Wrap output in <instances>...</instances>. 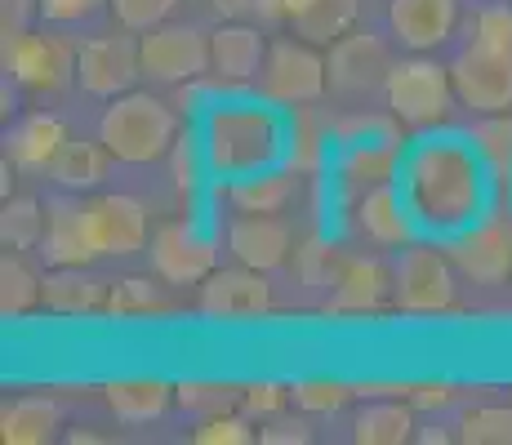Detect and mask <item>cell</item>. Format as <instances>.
Returning <instances> with one entry per match:
<instances>
[{
    "mask_svg": "<svg viewBox=\"0 0 512 445\" xmlns=\"http://www.w3.org/2000/svg\"><path fill=\"white\" fill-rule=\"evenodd\" d=\"M63 428V410L54 397H14L0 410V441L5 445H45Z\"/></svg>",
    "mask_w": 512,
    "mask_h": 445,
    "instance_id": "26",
    "label": "cell"
},
{
    "mask_svg": "<svg viewBox=\"0 0 512 445\" xmlns=\"http://www.w3.org/2000/svg\"><path fill=\"white\" fill-rule=\"evenodd\" d=\"M143 76L152 85H187L196 76H210V32L179 23H161L139 36Z\"/></svg>",
    "mask_w": 512,
    "mask_h": 445,
    "instance_id": "8",
    "label": "cell"
},
{
    "mask_svg": "<svg viewBox=\"0 0 512 445\" xmlns=\"http://www.w3.org/2000/svg\"><path fill=\"white\" fill-rule=\"evenodd\" d=\"M259 432L250 428V414H236V410H223V414H210L201 419V428L192 432L196 445H250Z\"/></svg>",
    "mask_w": 512,
    "mask_h": 445,
    "instance_id": "43",
    "label": "cell"
},
{
    "mask_svg": "<svg viewBox=\"0 0 512 445\" xmlns=\"http://www.w3.org/2000/svg\"><path fill=\"white\" fill-rule=\"evenodd\" d=\"M459 0H388V27L401 49L410 54H432L455 36L459 27Z\"/></svg>",
    "mask_w": 512,
    "mask_h": 445,
    "instance_id": "19",
    "label": "cell"
},
{
    "mask_svg": "<svg viewBox=\"0 0 512 445\" xmlns=\"http://www.w3.org/2000/svg\"><path fill=\"white\" fill-rule=\"evenodd\" d=\"M406 383H361V388H357V397L361 401H366V397H406Z\"/></svg>",
    "mask_w": 512,
    "mask_h": 445,
    "instance_id": "51",
    "label": "cell"
},
{
    "mask_svg": "<svg viewBox=\"0 0 512 445\" xmlns=\"http://www.w3.org/2000/svg\"><path fill=\"white\" fill-rule=\"evenodd\" d=\"M174 405H183L187 414H201V419H210V414H223V410H232V405H241V392L228 388V383L187 379V383L174 388Z\"/></svg>",
    "mask_w": 512,
    "mask_h": 445,
    "instance_id": "38",
    "label": "cell"
},
{
    "mask_svg": "<svg viewBox=\"0 0 512 445\" xmlns=\"http://www.w3.org/2000/svg\"><path fill=\"white\" fill-rule=\"evenodd\" d=\"M116 156L107 152V143L98 138V143H85V138H67V147L54 156V165H49V178H54L63 192H94L98 183L107 178Z\"/></svg>",
    "mask_w": 512,
    "mask_h": 445,
    "instance_id": "28",
    "label": "cell"
},
{
    "mask_svg": "<svg viewBox=\"0 0 512 445\" xmlns=\"http://www.w3.org/2000/svg\"><path fill=\"white\" fill-rule=\"evenodd\" d=\"M41 18V0H0V54H9Z\"/></svg>",
    "mask_w": 512,
    "mask_h": 445,
    "instance_id": "44",
    "label": "cell"
},
{
    "mask_svg": "<svg viewBox=\"0 0 512 445\" xmlns=\"http://www.w3.org/2000/svg\"><path fill=\"white\" fill-rule=\"evenodd\" d=\"M459 437L468 445H512V405H472L459 414Z\"/></svg>",
    "mask_w": 512,
    "mask_h": 445,
    "instance_id": "37",
    "label": "cell"
},
{
    "mask_svg": "<svg viewBox=\"0 0 512 445\" xmlns=\"http://www.w3.org/2000/svg\"><path fill=\"white\" fill-rule=\"evenodd\" d=\"M392 299V267L379 254H348L326 294V312L334 316H366Z\"/></svg>",
    "mask_w": 512,
    "mask_h": 445,
    "instance_id": "18",
    "label": "cell"
},
{
    "mask_svg": "<svg viewBox=\"0 0 512 445\" xmlns=\"http://www.w3.org/2000/svg\"><path fill=\"white\" fill-rule=\"evenodd\" d=\"M107 0H41V18L49 27H81L103 9Z\"/></svg>",
    "mask_w": 512,
    "mask_h": 445,
    "instance_id": "46",
    "label": "cell"
},
{
    "mask_svg": "<svg viewBox=\"0 0 512 445\" xmlns=\"http://www.w3.org/2000/svg\"><path fill=\"white\" fill-rule=\"evenodd\" d=\"M90 214V232L103 259H130V254L147 250L152 232H147V205L130 192H103L85 201Z\"/></svg>",
    "mask_w": 512,
    "mask_h": 445,
    "instance_id": "15",
    "label": "cell"
},
{
    "mask_svg": "<svg viewBox=\"0 0 512 445\" xmlns=\"http://www.w3.org/2000/svg\"><path fill=\"white\" fill-rule=\"evenodd\" d=\"M152 267L165 285H201L219 267V250L192 219H170L152 232L147 241Z\"/></svg>",
    "mask_w": 512,
    "mask_h": 445,
    "instance_id": "12",
    "label": "cell"
},
{
    "mask_svg": "<svg viewBox=\"0 0 512 445\" xmlns=\"http://www.w3.org/2000/svg\"><path fill=\"white\" fill-rule=\"evenodd\" d=\"M343 259L348 254L339 250V245H330L326 236H317V241H308L299 250V281L308 285V290H330L334 285V276H339V267H343Z\"/></svg>",
    "mask_w": 512,
    "mask_h": 445,
    "instance_id": "39",
    "label": "cell"
},
{
    "mask_svg": "<svg viewBox=\"0 0 512 445\" xmlns=\"http://www.w3.org/2000/svg\"><path fill=\"white\" fill-rule=\"evenodd\" d=\"M326 67H330V94H339L343 103H361L374 89L388 85L392 58H388V45L374 32H357L352 27L348 36H339L330 45Z\"/></svg>",
    "mask_w": 512,
    "mask_h": 445,
    "instance_id": "10",
    "label": "cell"
},
{
    "mask_svg": "<svg viewBox=\"0 0 512 445\" xmlns=\"http://www.w3.org/2000/svg\"><path fill=\"white\" fill-rule=\"evenodd\" d=\"M45 223H49V210H41L36 196H5L0 241H5V250H41Z\"/></svg>",
    "mask_w": 512,
    "mask_h": 445,
    "instance_id": "33",
    "label": "cell"
},
{
    "mask_svg": "<svg viewBox=\"0 0 512 445\" xmlns=\"http://www.w3.org/2000/svg\"><path fill=\"white\" fill-rule=\"evenodd\" d=\"M196 312L210 321H250L272 312V281L259 267H214L196 290Z\"/></svg>",
    "mask_w": 512,
    "mask_h": 445,
    "instance_id": "11",
    "label": "cell"
},
{
    "mask_svg": "<svg viewBox=\"0 0 512 445\" xmlns=\"http://www.w3.org/2000/svg\"><path fill=\"white\" fill-rule=\"evenodd\" d=\"M165 308H170V294L152 276H121V281H112V294H107L112 316H152Z\"/></svg>",
    "mask_w": 512,
    "mask_h": 445,
    "instance_id": "36",
    "label": "cell"
},
{
    "mask_svg": "<svg viewBox=\"0 0 512 445\" xmlns=\"http://www.w3.org/2000/svg\"><path fill=\"white\" fill-rule=\"evenodd\" d=\"M401 138H383V143H357V147H339V161H334V192L343 205H352L361 192L379 183H392L401 174Z\"/></svg>",
    "mask_w": 512,
    "mask_h": 445,
    "instance_id": "20",
    "label": "cell"
},
{
    "mask_svg": "<svg viewBox=\"0 0 512 445\" xmlns=\"http://www.w3.org/2000/svg\"><path fill=\"white\" fill-rule=\"evenodd\" d=\"M334 147V134H330V116L317 112L312 103L303 107H290V170L294 174H317L326 165Z\"/></svg>",
    "mask_w": 512,
    "mask_h": 445,
    "instance_id": "30",
    "label": "cell"
},
{
    "mask_svg": "<svg viewBox=\"0 0 512 445\" xmlns=\"http://www.w3.org/2000/svg\"><path fill=\"white\" fill-rule=\"evenodd\" d=\"M223 245H228L236 263L277 272L294 250V227L281 214H232L228 227H223Z\"/></svg>",
    "mask_w": 512,
    "mask_h": 445,
    "instance_id": "17",
    "label": "cell"
},
{
    "mask_svg": "<svg viewBox=\"0 0 512 445\" xmlns=\"http://www.w3.org/2000/svg\"><path fill=\"white\" fill-rule=\"evenodd\" d=\"M268 36L250 23H219L210 32V72L223 85H250L259 81L263 58H268Z\"/></svg>",
    "mask_w": 512,
    "mask_h": 445,
    "instance_id": "22",
    "label": "cell"
},
{
    "mask_svg": "<svg viewBox=\"0 0 512 445\" xmlns=\"http://www.w3.org/2000/svg\"><path fill=\"white\" fill-rule=\"evenodd\" d=\"M392 303L410 316H437L459 303V267L450 250L410 241L392 263Z\"/></svg>",
    "mask_w": 512,
    "mask_h": 445,
    "instance_id": "5",
    "label": "cell"
},
{
    "mask_svg": "<svg viewBox=\"0 0 512 445\" xmlns=\"http://www.w3.org/2000/svg\"><path fill=\"white\" fill-rule=\"evenodd\" d=\"M468 41L512 49V0H486L468 18Z\"/></svg>",
    "mask_w": 512,
    "mask_h": 445,
    "instance_id": "40",
    "label": "cell"
},
{
    "mask_svg": "<svg viewBox=\"0 0 512 445\" xmlns=\"http://www.w3.org/2000/svg\"><path fill=\"white\" fill-rule=\"evenodd\" d=\"M205 5L219 9V14H223V9H241V5H254V0H205Z\"/></svg>",
    "mask_w": 512,
    "mask_h": 445,
    "instance_id": "52",
    "label": "cell"
},
{
    "mask_svg": "<svg viewBox=\"0 0 512 445\" xmlns=\"http://www.w3.org/2000/svg\"><path fill=\"white\" fill-rule=\"evenodd\" d=\"M406 401L415 405V410H446V405L459 401V388L455 383H415V388L406 392Z\"/></svg>",
    "mask_w": 512,
    "mask_h": 445,
    "instance_id": "49",
    "label": "cell"
},
{
    "mask_svg": "<svg viewBox=\"0 0 512 445\" xmlns=\"http://www.w3.org/2000/svg\"><path fill=\"white\" fill-rule=\"evenodd\" d=\"M67 441H72V445H94V441H103V437H98V432H67Z\"/></svg>",
    "mask_w": 512,
    "mask_h": 445,
    "instance_id": "54",
    "label": "cell"
},
{
    "mask_svg": "<svg viewBox=\"0 0 512 445\" xmlns=\"http://www.w3.org/2000/svg\"><path fill=\"white\" fill-rule=\"evenodd\" d=\"M450 437H455V432H441V428L437 432H432V428L419 432V441H428V445H441V441H450Z\"/></svg>",
    "mask_w": 512,
    "mask_h": 445,
    "instance_id": "53",
    "label": "cell"
},
{
    "mask_svg": "<svg viewBox=\"0 0 512 445\" xmlns=\"http://www.w3.org/2000/svg\"><path fill=\"white\" fill-rule=\"evenodd\" d=\"M67 125L49 112H32L5 134V156L18 165V174H49L54 156L67 147Z\"/></svg>",
    "mask_w": 512,
    "mask_h": 445,
    "instance_id": "23",
    "label": "cell"
},
{
    "mask_svg": "<svg viewBox=\"0 0 512 445\" xmlns=\"http://www.w3.org/2000/svg\"><path fill=\"white\" fill-rule=\"evenodd\" d=\"M259 94L277 107H303V103H321L330 89V67L321 45L303 41V36H277L268 45V58H263V72H259Z\"/></svg>",
    "mask_w": 512,
    "mask_h": 445,
    "instance_id": "6",
    "label": "cell"
},
{
    "mask_svg": "<svg viewBox=\"0 0 512 445\" xmlns=\"http://www.w3.org/2000/svg\"><path fill=\"white\" fill-rule=\"evenodd\" d=\"M415 437V405H401L397 397H366V405L352 414L357 445H406Z\"/></svg>",
    "mask_w": 512,
    "mask_h": 445,
    "instance_id": "27",
    "label": "cell"
},
{
    "mask_svg": "<svg viewBox=\"0 0 512 445\" xmlns=\"http://www.w3.org/2000/svg\"><path fill=\"white\" fill-rule=\"evenodd\" d=\"M299 192V174L294 170H259V174H241L228 178L223 201L232 205V214H281L285 205Z\"/></svg>",
    "mask_w": 512,
    "mask_h": 445,
    "instance_id": "25",
    "label": "cell"
},
{
    "mask_svg": "<svg viewBox=\"0 0 512 445\" xmlns=\"http://www.w3.org/2000/svg\"><path fill=\"white\" fill-rule=\"evenodd\" d=\"M170 156H174V183H179L183 192H192V187L201 183V178H196V174H201V170H210V165H205V152H201V138H192V134L179 138Z\"/></svg>",
    "mask_w": 512,
    "mask_h": 445,
    "instance_id": "47",
    "label": "cell"
},
{
    "mask_svg": "<svg viewBox=\"0 0 512 445\" xmlns=\"http://www.w3.org/2000/svg\"><path fill=\"white\" fill-rule=\"evenodd\" d=\"M76 58H81V45L63 41L54 32H27L9 54H0V63L23 89L54 94V89H63L76 76Z\"/></svg>",
    "mask_w": 512,
    "mask_h": 445,
    "instance_id": "13",
    "label": "cell"
},
{
    "mask_svg": "<svg viewBox=\"0 0 512 445\" xmlns=\"http://www.w3.org/2000/svg\"><path fill=\"white\" fill-rule=\"evenodd\" d=\"M406 205L415 214L419 232L428 236H459L477 219L490 214L495 174L481 161L477 143L468 134H428L406 147L397 174Z\"/></svg>",
    "mask_w": 512,
    "mask_h": 445,
    "instance_id": "1",
    "label": "cell"
},
{
    "mask_svg": "<svg viewBox=\"0 0 512 445\" xmlns=\"http://www.w3.org/2000/svg\"><path fill=\"white\" fill-rule=\"evenodd\" d=\"M183 0H107V9L116 14V23L125 32H152V27L170 23V14Z\"/></svg>",
    "mask_w": 512,
    "mask_h": 445,
    "instance_id": "42",
    "label": "cell"
},
{
    "mask_svg": "<svg viewBox=\"0 0 512 445\" xmlns=\"http://www.w3.org/2000/svg\"><path fill=\"white\" fill-rule=\"evenodd\" d=\"M357 18H361V0H312L303 9V18L294 23V36L330 49L339 36H348L357 27Z\"/></svg>",
    "mask_w": 512,
    "mask_h": 445,
    "instance_id": "32",
    "label": "cell"
},
{
    "mask_svg": "<svg viewBox=\"0 0 512 445\" xmlns=\"http://www.w3.org/2000/svg\"><path fill=\"white\" fill-rule=\"evenodd\" d=\"M259 441H263V445H308V441H312V428H308V419L272 414V419H263Z\"/></svg>",
    "mask_w": 512,
    "mask_h": 445,
    "instance_id": "48",
    "label": "cell"
},
{
    "mask_svg": "<svg viewBox=\"0 0 512 445\" xmlns=\"http://www.w3.org/2000/svg\"><path fill=\"white\" fill-rule=\"evenodd\" d=\"M352 227H357V236L366 245H374V250L410 245L419 232V223H415V214H410L406 192H401L397 178L370 187V192H361L357 201H352Z\"/></svg>",
    "mask_w": 512,
    "mask_h": 445,
    "instance_id": "16",
    "label": "cell"
},
{
    "mask_svg": "<svg viewBox=\"0 0 512 445\" xmlns=\"http://www.w3.org/2000/svg\"><path fill=\"white\" fill-rule=\"evenodd\" d=\"M98 138L121 165H152L165 161L179 143V107L161 103L147 89H130V94L107 98V112L98 121Z\"/></svg>",
    "mask_w": 512,
    "mask_h": 445,
    "instance_id": "3",
    "label": "cell"
},
{
    "mask_svg": "<svg viewBox=\"0 0 512 445\" xmlns=\"http://www.w3.org/2000/svg\"><path fill=\"white\" fill-rule=\"evenodd\" d=\"M308 5H312V0H254V9H259L268 23H290V27L299 23Z\"/></svg>",
    "mask_w": 512,
    "mask_h": 445,
    "instance_id": "50",
    "label": "cell"
},
{
    "mask_svg": "<svg viewBox=\"0 0 512 445\" xmlns=\"http://www.w3.org/2000/svg\"><path fill=\"white\" fill-rule=\"evenodd\" d=\"M383 103L406 130H437L450 112H455V76L428 54H410L392 63L388 85H383Z\"/></svg>",
    "mask_w": 512,
    "mask_h": 445,
    "instance_id": "4",
    "label": "cell"
},
{
    "mask_svg": "<svg viewBox=\"0 0 512 445\" xmlns=\"http://www.w3.org/2000/svg\"><path fill=\"white\" fill-rule=\"evenodd\" d=\"M450 76H455L459 107H468L472 116L512 112V49L468 41L450 63Z\"/></svg>",
    "mask_w": 512,
    "mask_h": 445,
    "instance_id": "7",
    "label": "cell"
},
{
    "mask_svg": "<svg viewBox=\"0 0 512 445\" xmlns=\"http://www.w3.org/2000/svg\"><path fill=\"white\" fill-rule=\"evenodd\" d=\"M103 397H107V410H112L121 423L143 428V423L161 419V414L170 410L174 388L161 379H116V383H107Z\"/></svg>",
    "mask_w": 512,
    "mask_h": 445,
    "instance_id": "29",
    "label": "cell"
},
{
    "mask_svg": "<svg viewBox=\"0 0 512 445\" xmlns=\"http://www.w3.org/2000/svg\"><path fill=\"white\" fill-rule=\"evenodd\" d=\"M49 223H45V241H41V259L49 267H90L94 259H103L90 232V214L81 201L72 196H58L45 205Z\"/></svg>",
    "mask_w": 512,
    "mask_h": 445,
    "instance_id": "21",
    "label": "cell"
},
{
    "mask_svg": "<svg viewBox=\"0 0 512 445\" xmlns=\"http://www.w3.org/2000/svg\"><path fill=\"white\" fill-rule=\"evenodd\" d=\"M45 303V276L23 259V250H5L0 254V312L9 321L36 312Z\"/></svg>",
    "mask_w": 512,
    "mask_h": 445,
    "instance_id": "31",
    "label": "cell"
},
{
    "mask_svg": "<svg viewBox=\"0 0 512 445\" xmlns=\"http://www.w3.org/2000/svg\"><path fill=\"white\" fill-rule=\"evenodd\" d=\"M143 76V54L134 36H90L76 58V81L94 98L130 94Z\"/></svg>",
    "mask_w": 512,
    "mask_h": 445,
    "instance_id": "14",
    "label": "cell"
},
{
    "mask_svg": "<svg viewBox=\"0 0 512 445\" xmlns=\"http://www.w3.org/2000/svg\"><path fill=\"white\" fill-rule=\"evenodd\" d=\"M406 125L392 112H366V107H348V112L330 116L334 147H357V143H383V138H401Z\"/></svg>",
    "mask_w": 512,
    "mask_h": 445,
    "instance_id": "34",
    "label": "cell"
},
{
    "mask_svg": "<svg viewBox=\"0 0 512 445\" xmlns=\"http://www.w3.org/2000/svg\"><path fill=\"white\" fill-rule=\"evenodd\" d=\"M472 143H477L481 161L490 165L495 178H512V112H495V116H477L472 125Z\"/></svg>",
    "mask_w": 512,
    "mask_h": 445,
    "instance_id": "35",
    "label": "cell"
},
{
    "mask_svg": "<svg viewBox=\"0 0 512 445\" xmlns=\"http://www.w3.org/2000/svg\"><path fill=\"white\" fill-rule=\"evenodd\" d=\"M268 98H214L201 112V152L214 178H241L272 170L290 156V116Z\"/></svg>",
    "mask_w": 512,
    "mask_h": 445,
    "instance_id": "2",
    "label": "cell"
},
{
    "mask_svg": "<svg viewBox=\"0 0 512 445\" xmlns=\"http://www.w3.org/2000/svg\"><path fill=\"white\" fill-rule=\"evenodd\" d=\"M450 259H455L459 276L472 285H486V290L508 285L512 281V219L490 210L468 232L450 236Z\"/></svg>",
    "mask_w": 512,
    "mask_h": 445,
    "instance_id": "9",
    "label": "cell"
},
{
    "mask_svg": "<svg viewBox=\"0 0 512 445\" xmlns=\"http://www.w3.org/2000/svg\"><path fill=\"white\" fill-rule=\"evenodd\" d=\"M112 281L94 276L90 267H49L45 272V308L58 316H90L107 312Z\"/></svg>",
    "mask_w": 512,
    "mask_h": 445,
    "instance_id": "24",
    "label": "cell"
},
{
    "mask_svg": "<svg viewBox=\"0 0 512 445\" xmlns=\"http://www.w3.org/2000/svg\"><path fill=\"white\" fill-rule=\"evenodd\" d=\"M290 397L303 414H334L357 397V388H348L339 379H299V383H290Z\"/></svg>",
    "mask_w": 512,
    "mask_h": 445,
    "instance_id": "41",
    "label": "cell"
},
{
    "mask_svg": "<svg viewBox=\"0 0 512 445\" xmlns=\"http://www.w3.org/2000/svg\"><path fill=\"white\" fill-rule=\"evenodd\" d=\"M290 401H294L290 388H281V383H250V388H241L236 410H245L250 419H272V414H285Z\"/></svg>",
    "mask_w": 512,
    "mask_h": 445,
    "instance_id": "45",
    "label": "cell"
}]
</instances>
